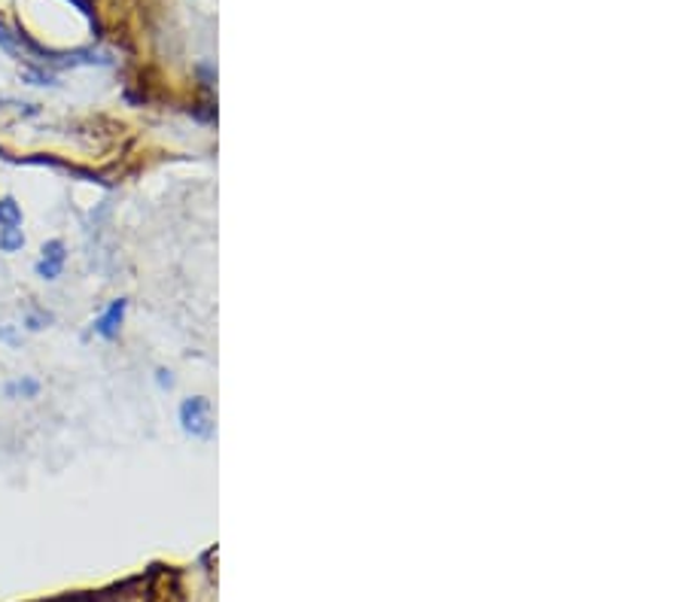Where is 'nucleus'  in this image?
<instances>
[{
	"label": "nucleus",
	"mask_w": 685,
	"mask_h": 602,
	"mask_svg": "<svg viewBox=\"0 0 685 602\" xmlns=\"http://www.w3.org/2000/svg\"><path fill=\"white\" fill-rule=\"evenodd\" d=\"M22 247H25L22 228H7V231H0V253H15V250H22Z\"/></svg>",
	"instance_id": "5"
},
{
	"label": "nucleus",
	"mask_w": 685,
	"mask_h": 602,
	"mask_svg": "<svg viewBox=\"0 0 685 602\" xmlns=\"http://www.w3.org/2000/svg\"><path fill=\"white\" fill-rule=\"evenodd\" d=\"M208 405L201 402V399H189V402H183L180 407V421H183V429L189 432V436H198V438H208L211 436V426H208Z\"/></svg>",
	"instance_id": "1"
},
{
	"label": "nucleus",
	"mask_w": 685,
	"mask_h": 602,
	"mask_svg": "<svg viewBox=\"0 0 685 602\" xmlns=\"http://www.w3.org/2000/svg\"><path fill=\"white\" fill-rule=\"evenodd\" d=\"M122 316H125V301H113L110 308H107L104 314L95 319V331L107 338V341H113L122 329Z\"/></svg>",
	"instance_id": "3"
},
{
	"label": "nucleus",
	"mask_w": 685,
	"mask_h": 602,
	"mask_svg": "<svg viewBox=\"0 0 685 602\" xmlns=\"http://www.w3.org/2000/svg\"><path fill=\"white\" fill-rule=\"evenodd\" d=\"M22 226V208L15 204V198H0V231Z\"/></svg>",
	"instance_id": "4"
},
{
	"label": "nucleus",
	"mask_w": 685,
	"mask_h": 602,
	"mask_svg": "<svg viewBox=\"0 0 685 602\" xmlns=\"http://www.w3.org/2000/svg\"><path fill=\"white\" fill-rule=\"evenodd\" d=\"M61 272H64V243L49 241L43 247V259L37 262V274L43 280H55Z\"/></svg>",
	"instance_id": "2"
},
{
	"label": "nucleus",
	"mask_w": 685,
	"mask_h": 602,
	"mask_svg": "<svg viewBox=\"0 0 685 602\" xmlns=\"http://www.w3.org/2000/svg\"><path fill=\"white\" fill-rule=\"evenodd\" d=\"M40 392V384L37 380H30V377H25V380H15V384H10L7 387V396L13 399V396H28V399H34Z\"/></svg>",
	"instance_id": "6"
}]
</instances>
